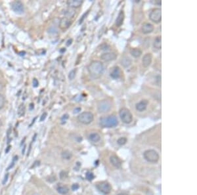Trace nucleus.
Masks as SVG:
<instances>
[{"mask_svg":"<svg viewBox=\"0 0 197 195\" xmlns=\"http://www.w3.org/2000/svg\"><path fill=\"white\" fill-rule=\"evenodd\" d=\"M89 138L93 143H97L101 139V136L97 133H91L89 136Z\"/></svg>","mask_w":197,"mask_h":195,"instance_id":"20","label":"nucleus"},{"mask_svg":"<svg viewBox=\"0 0 197 195\" xmlns=\"http://www.w3.org/2000/svg\"><path fill=\"white\" fill-rule=\"evenodd\" d=\"M47 116V113H44L42 114V115L41 116V118H40V122H43V121H44V120H45V118H46Z\"/></svg>","mask_w":197,"mask_h":195,"instance_id":"32","label":"nucleus"},{"mask_svg":"<svg viewBox=\"0 0 197 195\" xmlns=\"http://www.w3.org/2000/svg\"><path fill=\"white\" fill-rule=\"evenodd\" d=\"M62 157L64 159L66 160H70L72 158V153L68 151H64L62 153Z\"/></svg>","mask_w":197,"mask_h":195,"instance_id":"24","label":"nucleus"},{"mask_svg":"<svg viewBox=\"0 0 197 195\" xmlns=\"http://www.w3.org/2000/svg\"><path fill=\"white\" fill-rule=\"evenodd\" d=\"M81 111V108L80 107H78V108H76L74 109V112H73V113L74 114H76V113H79V112Z\"/></svg>","mask_w":197,"mask_h":195,"instance_id":"35","label":"nucleus"},{"mask_svg":"<svg viewBox=\"0 0 197 195\" xmlns=\"http://www.w3.org/2000/svg\"><path fill=\"white\" fill-rule=\"evenodd\" d=\"M72 42V39H69L68 40V41H67V42H66V45H67V46H69L70 45H71Z\"/></svg>","mask_w":197,"mask_h":195,"instance_id":"37","label":"nucleus"},{"mask_svg":"<svg viewBox=\"0 0 197 195\" xmlns=\"http://www.w3.org/2000/svg\"><path fill=\"white\" fill-rule=\"evenodd\" d=\"M117 55L114 53H105L102 55H101V58L102 60L109 62V61L115 60L117 58Z\"/></svg>","mask_w":197,"mask_h":195,"instance_id":"12","label":"nucleus"},{"mask_svg":"<svg viewBox=\"0 0 197 195\" xmlns=\"http://www.w3.org/2000/svg\"><path fill=\"white\" fill-rule=\"evenodd\" d=\"M32 84H33V86L34 87H37V86H38V85H39V83H38V81H37V80L36 79H34L33 80V82H32Z\"/></svg>","mask_w":197,"mask_h":195,"instance_id":"33","label":"nucleus"},{"mask_svg":"<svg viewBox=\"0 0 197 195\" xmlns=\"http://www.w3.org/2000/svg\"><path fill=\"white\" fill-rule=\"evenodd\" d=\"M71 25V21L68 18L63 17L62 18L60 23H59V27H60L62 30H65V29L68 28Z\"/></svg>","mask_w":197,"mask_h":195,"instance_id":"14","label":"nucleus"},{"mask_svg":"<svg viewBox=\"0 0 197 195\" xmlns=\"http://www.w3.org/2000/svg\"><path fill=\"white\" fill-rule=\"evenodd\" d=\"M148 104V101L147 100H142L136 104V110L139 112H143L146 110Z\"/></svg>","mask_w":197,"mask_h":195,"instance_id":"13","label":"nucleus"},{"mask_svg":"<svg viewBox=\"0 0 197 195\" xmlns=\"http://www.w3.org/2000/svg\"><path fill=\"white\" fill-rule=\"evenodd\" d=\"M112 108V104L110 103V101L108 100H102L100 101L98 104V111L101 113H107V112L110 111V109Z\"/></svg>","mask_w":197,"mask_h":195,"instance_id":"7","label":"nucleus"},{"mask_svg":"<svg viewBox=\"0 0 197 195\" xmlns=\"http://www.w3.org/2000/svg\"><path fill=\"white\" fill-rule=\"evenodd\" d=\"M94 175L93 174V173L91 172H88L86 173V178L88 179L89 181H92L94 179Z\"/></svg>","mask_w":197,"mask_h":195,"instance_id":"29","label":"nucleus"},{"mask_svg":"<svg viewBox=\"0 0 197 195\" xmlns=\"http://www.w3.org/2000/svg\"><path fill=\"white\" fill-rule=\"evenodd\" d=\"M1 125H2V122H1V120H0V127L1 126Z\"/></svg>","mask_w":197,"mask_h":195,"instance_id":"42","label":"nucleus"},{"mask_svg":"<svg viewBox=\"0 0 197 195\" xmlns=\"http://www.w3.org/2000/svg\"><path fill=\"white\" fill-rule=\"evenodd\" d=\"M25 149H26V146H24V148H23V151H22V153H23V154H25Z\"/></svg>","mask_w":197,"mask_h":195,"instance_id":"41","label":"nucleus"},{"mask_svg":"<svg viewBox=\"0 0 197 195\" xmlns=\"http://www.w3.org/2000/svg\"><path fill=\"white\" fill-rule=\"evenodd\" d=\"M153 45L156 49H160L161 47H162V39H161V36H157L155 38V41H154L153 43Z\"/></svg>","mask_w":197,"mask_h":195,"instance_id":"23","label":"nucleus"},{"mask_svg":"<svg viewBox=\"0 0 197 195\" xmlns=\"http://www.w3.org/2000/svg\"><path fill=\"white\" fill-rule=\"evenodd\" d=\"M131 55L135 58H138L142 55V51L138 48H132L130 50Z\"/></svg>","mask_w":197,"mask_h":195,"instance_id":"21","label":"nucleus"},{"mask_svg":"<svg viewBox=\"0 0 197 195\" xmlns=\"http://www.w3.org/2000/svg\"><path fill=\"white\" fill-rule=\"evenodd\" d=\"M76 73V69H74V70L70 72V73L68 74V78L70 80H72L75 78Z\"/></svg>","mask_w":197,"mask_h":195,"instance_id":"27","label":"nucleus"},{"mask_svg":"<svg viewBox=\"0 0 197 195\" xmlns=\"http://www.w3.org/2000/svg\"><path fill=\"white\" fill-rule=\"evenodd\" d=\"M118 195H129V194H128V193H121L120 194H118Z\"/></svg>","mask_w":197,"mask_h":195,"instance_id":"39","label":"nucleus"},{"mask_svg":"<svg viewBox=\"0 0 197 195\" xmlns=\"http://www.w3.org/2000/svg\"><path fill=\"white\" fill-rule=\"evenodd\" d=\"M127 143V139L126 137H120L117 140V143L119 145H124Z\"/></svg>","mask_w":197,"mask_h":195,"instance_id":"26","label":"nucleus"},{"mask_svg":"<svg viewBox=\"0 0 197 195\" xmlns=\"http://www.w3.org/2000/svg\"><path fill=\"white\" fill-rule=\"evenodd\" d=\"M5 97L2 95L0 94V109L3 108L5 105Z\"/></svg>","mask_w":197,"mask_h":195,"instance_id":"28","label":"nucleus"},{"mask_svg":"<svg viewBox=\"0 0 197 195\" xmlns=\"http://www.w3.org/2000/svg\"><path fill=\"white\" fill-rule=\"evenodd\" d=\"M104 66L101 61H93L88 66V71L94 78H98L104 73Z\"/></svg>","mask_w":197,"mask_h":195,"instance_id":"1","label":"nucleus"},{"mask_svg":"<svg viewBox=\"0 0 197 195\" xmlns=\"http://www.w3.org/2000/svg\"><path fill=\"white\" fill-rule=\"evenodd\" d=\"M11 9L17 14H23L25 11L23 3L20 1H15L11 4Z\"/></svg>","mask_w":197,"mask_h":195,"instance_id":"9","label":"nucleus"},{"mask_svg":"<svg viewBox=\"0 0 197 195\" xmlns=\"http://www.w3.org/2000/svg\"><path fill=\"white\" fill-rule=\"evenodd\" d=\"M68 118V114H64V115H63V116H62L61 118V123L62 124H65L66 123V120Z\"/></svg>","mask_w":197,"mask_h":195,"instance_id":"30","label":"nucleus"},{"mask_svg":"<svg viewBox=\"0 0 197 195\" xmlns=\"http://www.w3.org/2000/svg\"><path fill=\"white\" fill-rule=\"evenodd\" d=\"M68 6L72 8H78L80 7L83 4L82 0H68L66 2Z\"/></svg>","mask_w":197,"mask_h":195,"instance_id":"17","label":"nucleus"},{"mask_svg":"<svg viewBox=\"0 0 197 195\" xmlns=\"http://www.w3.org/2000/svg\"><path fill=\"white\" fill-rule=\"evenodd\" d=\"M1 83H0V89H1Z\"/></svg>","mask_w":197,"mask_h":195,"instance_id":"43","label":"nucleus"},{"mask_svg":"<svg viewBox=\"0 0 197 195\" xmlns=\"http://www.w3.org/2000/svg\"><path fill=\"white\" fill-rule=\"evenodd\" d=\"M119 116L121 120L124 124H128L133 121V115L129 110L126 108H121L119 112Z\"/></svg>","mask_w":197,"mask_h":195,"instance_id":"3","label":"nucleus"},{"mask_svg":"<svg viewBox=\"0 0 197 195\" xmlns=\"http://www.w3.org/2000/svg\"><path fill=\"white\" fill-rule=\"evenodd\" d=\"M35 195H37V194H35Z\"/></svg>","mask_w":197,"mask_h":195,"instance_id":"44","label":"nucleus"},{"mask_svg":"<svg viewBox=\"0 0 197 195\" xmlns=\"http://www.w3.org/2000/svg\"><path fill=\"white\" fill-rule=\"evenodd\" d=\"M124 20V13L122 11H121L119 13V14H118V17L117 18V20H116V25L117 26H120L123 24Z\"/></svg>","mask_w":197,"mask_h":195,"instance_id":"19","label":"nucleus"},{"mask_svg":"<svg viewBox=\"0 0 197 195\" xmlns=\"http://www.w3.org/2000/svg\"><path fill=\"white\" fill-rule=\"evenodd\" d=\"M78 120L83 124H90L93 121L94 116L91 112H83L78 116Z\"/></svg>","mask_w":197,"mask_h":195,"instance_id":"4","label":"nucleus"},{"mask_svg":"<svg viewBox=\"0 0 197 195\" xmlns=\"http://www.w3.org/2000/svg\"><path fill=\"white\" fill-rule=\"evenodd\" d=\"M153 61V55L151 53H146L144 56L143 58L142 59V63H143V66L144 67H148L150 65L151 63H152Z\"/></svg>","mask_w":197,"mask_h":195,"instance_id":"11","label":"nucleus"},{"mask_svg":"<svg viewBox=\"0 0 197 195\" xmlns=\"http://www.w3.org/2000/svg\"><path fill=\"white\" fill-rule=\"evenodd\" d=\"M56 190H57V192L59 194H66L67 193H68L69 189H68V187L66 186V185H59L57 187V189H56Z\"/></svg>","mask_w":197,"mask_h":195,"instance_id":"18","label":"nucleus"},{"mask_svg":"<svg viewBox=\"0 0 197 195\" xmlns=\"http://www.w3.org/2000/svg\"><path fill=\"white\" fill-rule=\"evenodd\" d=\"M10 149H11V146H8V149H7H7H6V151H5V153H7L8 152H9V151L10 150Z\"/></svg>","mask_w":197,"mask_h":195,"instance_id":"40","label":"nucleus"},{"mask_svg":"<svg viewBox=\"0 0 197 195\" xmlns=\"http://www.w3.org/2000/svg\"><path fill=\"white\" fill-rule=\"evenodd\" d=\"M131 61L129 59V57H125L122 58V65L124 66H125V67H128V66H129L131 65Z\"/></svg>","mask_w":197,"mask_h":195,"instance_id":"25","label":"nucleus"},{"mask_svg":"<svg viewBox=\"0 0 197 195\" xmlns=\"http://www.w3.org/2000/svg\"><path fill=\"white\" fill-rule=\"evenodd\" d=\"M26 113V106L25 105V104H21V105L18 106V111H17V114L18 116L22 117L24 116Z\"/></svg>","mask_w":197,"mask_h":195,"instance_id":"22","label":"nucleus"},{"mask_svg":"<svg viewBox=\"0 0 197 195\" xmlns=\"http://www.w3.org/2000/svg\"><path fill=\"white\" fill-rule=\"evenodd\" d=\"M149 18L150 20L155 23H159L161 22L162 20V11L159 8H155V9L151 11L149 14Z\"/></svg>","mask_w":197,"mask_h":195,"instance_id":"6","label":"nucleus"},{"mask_svg":"<svg viewBox=\"0 0 197 195\" xmlns=\"http://www.w3.org/2000/svg\"><path fill=\"white\" fill-rule=\"evenodd\" d=\"M8 177H9V174H8V173H7V174L5 175V177H4V181H3V183L5 184V183L7 182V179H8Z\"/></svg>","mask_w":197,"mask_h":195,"instance_id":"36","label":"nucleus"},{"mask_svg":"<svg viewBox=\"0 0 197 195\" xmlns=\"http://www.w3.org/2000/svg\"><path fill=\"white\" fill-rule=\"evenodd\" d=\"M110 162L115 168H120L122 166V161L117 156H112L110 158Z\"/></svg>","mask_w":197,"mask_h":195,"instance_id":"16","label":"nucleus"},{"mask_svg":"<svg viewBox=\"0 0 197 195\" xmlns=\"http://www.w3.org/2000/svg\"><path fill=\"white\" fill-rule=\"evenodd\" d=\"M78 189H79V185H78V184H74V185H72V189L73 191L78 190Z\"/></svg>","mask_w":197,"mask_h":195,"instance_id":"34","label":"nucleus"},{"mask_svg":"<svg viewBox=\"0 0 197 195\" xmlns=\"http://www.w3.org/2000/svg\"><path fill=\"white\" fill-rule=\"evenodd\" d=\"M122 72L120 68L118 67V66H114L110 71V76L113 79H118L120 78V76H122Z\"/></svg>","mask_w":197,"mask_h":195,"instance_id":"10","label":"nucleus"},{"mask_svg":"<svg viewBox=\"0 0 197 195\" xmlns=\"http://www.w3.org/2000/svg\"><path fill=\"white\" fill-rule=\"evenodd\" d=\"M99 124L102 127L111 128L117 126L118 124V121L117 118L115 116L110 115L101 118L99 120Z\"/></svg>","mask_w":197,"mask_h":195,"instance_id":"2","label":"nucleus"},{"mask_svg":"<svg viewBox=\"0 0 197 195\" xmlns=\"http://www.w3.org/2000/svg\"><path fill=\"white\" fill-rule=\"evenodd\" d=\"M34 104H33V103H31L30 105V110L32 111V109H33V108H34Z\"/></svg>","mask_w":197,"mask_h":195,"instance_id":"38","label":"nucleus"},{"mask_svg":"<svg viewBox=\"0 0 197 195\" xmlns=\"http://www.w3.org/2000/svg\"><path fill=\"white\" fill-rule=\"evenodd\" d=\"M60 177L61 180H64L67 177V173L65 172H62L60 173Z\"/></svg>","mask_w":197,"mask_h":195,"instance_id":"31","label":"nucleus"},{"mask_svg":"<svg viewBox=\"0 0 197 195\" xmlns=\"http://www.w3.org/2000/svg\"><path fill=\"white\" fill-rule=\"evenodd\" d=\"M97 188L103 194H107L110 193L112 190L111 185L107 182V181H102V182H99L96 185Z\"/></svg>","mask_w":197,"mask_h":195,"instance_id":"8","label":"nucleus"},{"mask_svg":"<svg viewBox=\"0 0 197 195\" xmlns=\"http://www.w3.org/2000/svg\"><path fill=\"white\" fill-rule=\"evenodd\" d=\"M143 156L147 161L152 163H156L158 161L159 155L155 150H147L144 153Z\"/></svg>","mask_w":197,"mask_h":195,"instance_id":"5","label":"nucleus"},{"mask_svg":"<svg viewBox=\"0 0 197 195\" xmlns=\"http://www.w3.org/2000/svg\"><path fill=\"white\" fill-rule=\"evenodd\" d=\"M154 30V26L150 23H145L142 25L141 31L145 34H150Z\"/></svg>","mask_w":197,"mask_h":195,"instance_id":"15","label":"nucleus"}]
</instances>
